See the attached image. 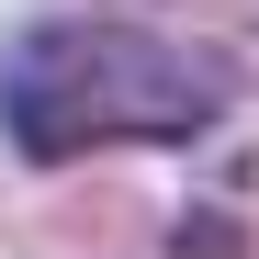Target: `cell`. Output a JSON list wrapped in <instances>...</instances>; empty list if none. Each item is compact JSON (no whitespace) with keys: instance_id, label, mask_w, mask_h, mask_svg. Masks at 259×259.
Segmentation results:
<instances>
[{"instance_id":"cell-1","label":"cell","mask_w":259,"mask_h":259,"mask_svg":"<svg viewBox=\"0 0 259 259\" xmlns=\"http://www.w3.org/2000/svg\"><path fill=\"white\" fill-rule=\"evenodd\" d=\"M226 102H237V57L158 34L136 12H57L0 57V136L34 169L91 147H192L214 136Z\"/></svg>"}]
</instances>
